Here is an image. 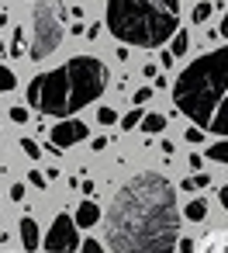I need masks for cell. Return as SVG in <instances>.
<instances>
[{"label":"cell","mask_w":228,"mask_h":253,"mask_svg":"<svg viewBox=\"0 0 228 253\" xmlns=\"http://www.w3.org/2000/svg\"><path fill=\"white\" fill-rule=\"evenodd\" d=\"M0 56H4V42H0Z\"/></svg>","instance_id":"e575fe53"},{"label":"cell","mask_w":228,"mask_h":253,"mask_svg":"<svg viewBox=\"0 0 228 253\" xmlns=\"http://www.w3.org/2000/svg\"><path fill=\"white\" fill-rule=\"evenodd\" d=\"M97 222H100V208L94 201H83L76 208V225H97Z\"/></svg>","instance_id":"8fae6325"},{"label":"cell","mask_w":228,"mask_h":253,"mask_svg":"<svg viewBox=\"0 0 228 253\" xmlns=\"http://www.w3.org/2000/svg\"><path fill=\"white\" fill-rule=\"evenodd\" d=\"M28 180H32V187H45V177H42L38 170H32V177H28Z\"/></svg>","instance_id":"d4e9b609"},{"label":"cell","mask_w":228,"mask_h":253,"mask_svg":"<svg viewBox=\"0 0 228 253\" xmlns=\"http://www.w3.org/2000/svg\"><path fill=\"white\" fill-rule=\"evenodd\" d=\"M83 139H87V125L76 122V118H63V122L52 128V146H56V149H69V146H76V142H83Z\"/></svg>","instance_id":"52a82bcc"},{"label":"cell","mask_w":228,"mask_h":253,"mask_svg":"<svg viewBox=\"0 0 228 253\" xmlns=\"http://www.w3.org/2000/svg\"><path fill=\"white\" fill-rule=\"evenodd\" d=\"M21 149H25L32 160H38V156H42V149H38V142H35V139H21Z\"/></svg>","instance_id":"7402d4cb"},{"label":"cell","mask_w":228,"mask_h":253,"mask_svg":"<svg viewBox=\"0 0 228 253\" xmlns=\"http://www.w3.org/2000/svg\"><path fill=\"white\" fill-rule=\"evenodd\" d=\"M180 0H107V32L138 49H159L176 35Z\"/></svg>","instance_id":"277c9868"},{"label":"cell","mask_w":228,"mask_h":253,"mask_svg":"<svg viewBox=\"0 0 228 253\" xmlns=\"http://www.w3.org/2000/svg\"><path fill=\"white\" fill-rule=\"evenodd\" d=\"M7 115H11V122H14V125H25V122L32 118V115H28V108H21V104H14Z\"/></svg>","instance_id":"ffe728a7"},{"label":"cell","mask_w":228,"mask_h":253,"mask_svg":"<svg viewBox=\"0 0 228 253\" xmlns=\"http://www.w3.org/2000/svg\"><path fill=\"white\" fill-rule=\"evenodd\" d=\"M104 222L114 253H173L180 243L176 191L163 173H138L114 194Z\"/></svg>","instance_id":"6da1fadb"},{"label":"cell","mask_w":228,"mask_h":253,"mask_svg":"<svg viewBox=\"0 0 228 253\" xmlns=\"http://www.w3.org/2000/svg\"><path fill=\"white\" fill-rule=\"evenodd\" d=\"M159 63H163V66H173V63H176V56H173V52H163V56H159Z\"/></svg>","instance_id":"f546056e"},{"label":"cell","mask_w":228,"mask_h":253,"mask_svg":"<svg viewBox=\"0 0 228 253\" xmlns=\"http://www.w3.org/2000/svg\"><path fill=\"white\" fill-rule=\"evenodd\" d=\"M218 35H225V39H228V14H225V21H221V28H218Z\"/></svg>","instance_id":"d6a6232c"},{"label":"cell","mask_w":228,"mask_h":253,"mask_svg":"<svg viewBox=\"0 0 228 253\" xmlns=\"http://www.w3.org/2000/svg\"><path fill=\"white\" fill-rule=\"evenodd\" d=\"M11 198L21 201V198H25V184H14V187H11Z\"/></svg>","instance_id":"f1b7e54d"},{"label":"cell","mask_w":228,"mask_h":253,"mask_svg":"<svg viewBox=\"0 0 228 253\" xmlns=\"http://www.w3.org/2000/svg\"><path fill=\"white\" fill-rule=\"evenodd\" d=\"M83 243H80V236H76V222L69 218V215H56V222H52V229L45 232V250L49 253H73V250H80Z\"/></svg>","instance_id":"8992f818"},{"label":"cell","mask_w":228,"mask_h":253,"mask_svg":"<svg viewBox=\"0 0 228 253\" xmlns=\"http://www.w3.org/2000/svg\"><path fill=\"white\" fill-rule=\"evenodd\" d=\"M207 156L218 160V163H228V139H225V142H214V146L207 149Z\"/></svg>","instance_id":"e0dca14e"},{"label":"cell","mask_w":228,"mask_h":253,"mask_svg":"<svg viewBox=\"0 0 228 253\" xmlns=\"http://www.w3.org/2000/svg\"><path fill=\"white\" fill-rule=\"evenodd\" d=\"M21 246L28 253L38 250V225H35V218H21Z\"/></svg>","instance_id":"30bf717a"},{"label":"cell","mask_w":228,"mask_h":253,"mask_svg":"<svg viewBox=\"0 0 228 253\" xmlns=\"http://www.w3.org/2000/svg\"><path fill=\"white\" fill-rule=\"evenodd\" d=\"M59 42H63V11L56 4H35L28 56L32 59H45V56H52L59 49Z\"/></svg>","instance_id":"5b68a950"},{"label":"cell","mask_w":228,"mask_h":253,"mask_svg":"<svg viewBox=\"0 0 228 253\" xmlns=\"http://www.w3.org/2000/svg\"><path fill=\"white\" fill-rule=\"evenodd\" d=\"M187 49H190V39H187V32H176V35H173V45H169V52L180 59Z\"/></svg>","instance_id":"5bb4252c"},{"label":"cell","mask_w":228,"mask_h":253,"mask_svg":"<svg viewBox=\"0 0 228 253\" xmlns=\"http://www.w3.org/2000/svg\"><path fill=\"white\" fill-rule=\"evenodd\" d=\"M207 184H211V173H194V177L183 180V191H200V187H207Z\"/></svg>","instance_id":"9a60e30c"},{"label":"cell","mask_w":228,"mask_h":253,"mask_svg":"<svg viewBox=\"0 0 228 253\" xmlns=\"http://www.w3.org/2000/svg\"><path fill=\"white\" fill-rule=\"evenodd\" d=\"M107 142H111V139H107V135H100V139H94V142H90V146H94V149H97V153H100V149H107Z\"/></svg>","instance_id":"83f0119b"},{"label":"cell","mask_w":228,"mask_h":253,"mask_svg":"<svg viewBox=\"0 0 228 253\" xmlns=\"http://www.w3.org/2000/svg\"><path fill=\"white\" fill-rule=\"evenodd\" d=\"M211 7H214L211 0H204V4H197V7H194V25H204V21L211 18Z\"/></svg>","instance_id":"ac0fdd59"},{"label":"cell","mask_w":228,"mask_h":253,"mask_svg":"<svg viewBox=\"0 0 228 253\" xmlns=\"http://www.w3.org/2000/svg\"><path fill=\"white\" fill-rule=\"evenodd\" d=\"M142 73H145V77H149V80H152V77H159V73H156V66H152V63H145V66H142Z\"/></svg>","instance_id":"1f68e13d"},{"label":"cell","mask_w":228,"mask_h":253,"mask_svg":"<svg viewBox=\"0 0 228 253\" xmlns=\"http://www.w3.org/2000/svg\"><path fill=\"white\" fill-rule=\"evenodd\" d=\"M183 139H187V142H200V139H204V135H200V128H190V132H187V135H183Z\"/></svg>","instance_id":"4316f807"},{"label":"cell","mask_w":228,"mask_h":253,"mask_svg":"<svg viewBox=\"0 0 228 253\" xmlns=\"http://www.w3.org/2000/svg\"><path fill=\"white\" fill-rule=\"evenodd\" d=\"M149 97H152V87H142V90H138V94H135V104H145V101H149Z\"/></svg>","instance_id":"cb8c5ba5"},{"label":"cell","mask_w":228,"mask_h":253,"mask_svg":"<svg viewBox=\"0 0 228 253\" xmlns=\"http://www.w3.org/2000/svg\"><path fill=\"white\" fill-rule=\"evenodd\" d=\"M183 215H187L190 222H200V218L207 215V201H204V198H194V201L183 208Z\"/></svg>","instance_id":"4fadbf2b"},{"label":"cell","mask_w":228,"mask_h":253,"mask_svg":"<svg viewBox=\"0 0 228 253\" xmlns=\"http://www.w3.org/2000/svg\"><path fill=\"white\" fill-rule=\"evenodd\" d=\"M107 90V66L94 56H73L59 70L38 73L28 87V104L42 115L69 118Z\"/></svg>","instance_id":"7a4b0ae2"},{"label":"cell","mask_w":228,"mask_h":253,"mask_svg":"<svg viewBox=\"0 0 228 253\" xmlns=\"http://www.w3.org/2000/svg\"><path fill=\"white\" fill-rule=\"evenodd\" d=\"M142 118H145V111L142 108H135V111H128L125 118H121V128L128 132V128H135V125H142Z\"/></svg>","instance_id":"2e32d148"},{"label":"cell","mask_w":228,"mask_h":253,"mask_svg":"<svg viewBox=\"0 0 228 253\" xmlns=\"http://www.w3.org/2000/svg\"><path fill=\"white\" fill-rule=\"evenodd\" d=\"M97 122H100V125H114V122H118V111H114V108H100V111H97Z\"/></svg>","instance_id":"44dd1931"},{"label":"cell","mask_w":228,"mask_h":253,"mask_svg":"<svg viewBox=\"0 0 228 253\" xmlns=\"http://www.w3.org/2000/svg\"><path fill=\"white\" fill-rule=\"evenodd\" d=\"M14 84H18V80H14V73H11L7 66H0V94H7V90H14Z\"/></svg>","instance_id":"d6986e66"},{"label":"cell","mask_w":228,"mask_h":253,"mask_svg":"<svg viewBox=\"0 0 228 253\" xmlns=\"http://www.w3.org/2000/svg\"><path fill=\"white\" fill-rule=\"evenodd\" d=\"M180 253H197V243H194V239H183V243H180Z\"/></svg>","instance_id":"484cf974"},{"label":"cell","mask_w":228,"mask_h":253,"mask_svg":"<svg viewBox=\"0 0 228 253\" xmlns=\"http://www.w3.org/2000/svg\"><path fill=\"white\" fill-rule=\"evenodd\" d=\"M218 194H221V205H225V208H228V184H225V187H221V191H218Z\"/></svg>","instance_id":"836d02e7"},{"label":"cell","mask_w":228,"mask_h":253,"mask_svg":"<svg viewBox=\"0 0 228 253\" xmlns=\"http://www.w3.org/2000/svg\"><path fill=\"white\" fill-rule=\"evenodd\" d=\"M87 39H100V25H90L87 28Z\"/></svg>","instance_id":"4dcf8cb0"},{"label":"cell","mask_w":228,"mask_h":253,"mask_svg":"<svg viewBox=\"0 0 228 253\" xmlns=\"http://www.w3.org/2000/svg\"><path fill=\"white\" fill-rule=\"evenodd\" d=\"M142 128H145L149 135H156V132H163V128H166V115H159V111H152V115H145V118H142Z\"/></svg>","instance_id":"7c38bea8"},{"label":"cell","mask_w":228,"mask_h":253,"mask_svg":"<svg viewBox=\"0 0 228 253\" xmlns=\"http://www.w3.org/2000/svg\"><path fill=\"white\" fill-rule=\"evenodd\" d=\"M225 94H228V45L194 59L173 84V104L197 128H211V118L225 101Z\"/></svg>","instance_id":"3957f363"},{"label":"cell","mask_w":228,"mask_h":253,"mask_svg":"<svg viewBox=\"0 0 228 253\" xmlns=\"http://www.w3.org/2000/svg\"><path fill=\"white\" fill-rule=\"evenodd\" d=\"M211 132L221 135V139H228V94H225V101L218 104V111H214V118H211Z\"/></svg>","instance_id":"9c48e42d"},{"label":"cell","mask_w":228,"mask_h":253,"mask_svg":"<svg viewBox=\"0 0 228 253\" xmlns=\"http://www.w3.org/2000/svg\"><path fill=\"white\" fill-rule=\"evenodd\" d=\"M83 253H104V246L97 243V239H83V246H80Z\"/></svg>","instance_id":"603a6c76"},{"label":"cell","mask_w":228,"mask_h":253,"mask_svg":"<svg viewBox=\"0 0 228 253\" xmlns=\"http://www.w3.org/2000/svg\"><path fill=\"white\" fill-rule=\"evenodd\" d=\"M197 253H228V229H211L200 239Z\"/></svg>","instance_id":"ba28073f"}]
</instances>
